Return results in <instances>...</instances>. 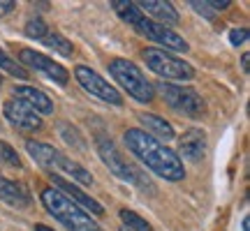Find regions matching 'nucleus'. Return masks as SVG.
Listing matches in <instances>:
<instances>
[{
    "instance_id": "obj_24",
    "label": "nucleus",
    "mask_w": 250,
    "mask_h": 231,
    "mask_svg": "<svg viewBox=\"0 0 250 231\" xmlns=\"http://www.w3.org/2000/svg\"><path fill=\"white\" fill-rule=\"evenodd\" d=\"M229 42L234 46H241L248 42V28H234L232 33H229Z\"/></svg>"
},
{
    "instance_id": "obj_28",
    "label": "nucleus",
    "mask_w": 250,
    "mask_h": 231,
    "mask_svg": "<svg viewBox=\"0 0 250 231\" xmlns=\"http://www.w3.org/2000/svg\"><path fill=\"white\" fill-rule=\"evenodd\" d=\"M250 56L248 54H243V58H241V65H243V72H248V65H250Z\"/></svg>"
},
{
    "instance_id": "obj_30",
    "label": "nucleus",
    "mask_w": 250,
    "mask_h": 231,
    "mask_svg": "<svg viewBox=\"0 0 250 231\" xmlns=\"http://www.w3.org/2000/svg\"><path fill=\"white\" fill-rule=\"evenodd\" d=\"M35 231H54L51 227H44V224H35Z\"/></svg>"
},
{
    "instance_id": "obj_1",
    "label": "nucleus",
    "mask_w": 250,
    "mask_h": 231,
    "mask_svg": "<svg viewBox=\"0 0 250 231\" xmlns=\"http://www.w3.org/2000/svg\"><path fill=\"white\" fill-rule=\"evenodd\" d=\"M123 139L127 151L132 153L146 169L153 171L155 176L171 180V183H179V180L186 178V169H183L181 157L171 148H167L162 141L153 139L151 134H146L144 130H137V127H130L123 134Z\"/></svg>"
},
{
    "instance_id": "obj_2",
    "label": "nucleus",
    "mask_w": 250,
    "mask_h": 231,
    "mask_svg": "<svg viewBox=\"0 0 250 231\" xmlns=\"http://www.w3.org/2000/svg\"><path fill=\"white\" fill-rule=\"evenodd\" d=\"M111 7H114V12L123 19L125 23H130V26H132L139 35L146 37V39L158 42V44H162L165 49H169V51H179V54H186L188 49H190L183 37L176 35L171 28L160 26V23H155V21L148 19L146 14H142L139 7H137L134 2H127V0H111Z\"/></svg>"
},
{
    "instance_id": "obj_25",
    "label": "nucleus",
    "mask_w": 250,
    "mask_h": 231,
    "mask_svg": "<svg viewBox=\"0 0 250 231\" xmlns=\"http://www.w3.org/2000/svg\"><path fill=\"white\" fill-rule=\"evenodd\" d=\"M190 5H192V9H195L197 14H202L204 19H213L215 17V12L206 5V0L204 2H202V0H190Z\"/></svg>"
},
{
    "instance_id": "obj_11",
    "label": "nucleus",
    "mask_w": 250,
    "mask_h": 231,
    "mask_svg": "<svg viewBox=\"0 0 250 231\" xmlns=\"http://www.w3.org/2000/svg\"><path fill=\"white\" fill-rule=\"evenodd\" d=\"M2 114L7 118V123L14 125V127L21 130V132H37V130H42V116L35 114L28 104H23V102L17 97L5 102Z\"/></svg>"
},
{
    "instance_id": "obj_29",
    "label": "nucleus",
    "mask_w": 250,
    "mask_h": 231,
    "mask_svg": "<svg viewBox=\"0 0 250 231\" xmlns=\"http://www.w3.org/2000/svg\"><path fill=\"white\" fill-rule=\"evenodd\" d=\"M241 229H243V231H250V220H248V215L243 217V222H241Z\"/></svg>"
},
{
    "instance_id": "obj_15",
    "label": "nucleus",
    "mask_w": 250,
    "mask_h": 231,
    "mask_svg": "<svg viewBox=\"0 0 250 231\" xmlns=\"http://www.w3.org/2000/svg\"><path fill=\"white\" fill-rule=\"evenodd\" d=\"M14 97L21 99L23 104H28L35 114H42V116L54 114V102H51V97H49L46 93H42L40 88H35V86H17V88H14Z\"/></svg>"
},
{
    "instance_id": "obj_18",
    "label": "nucleus",
    "mask_w": 250,
    "mask_h": 231,
    "mask_svg": "<svg viewBox=\"0 0 250 231\" xmlns=\"http://www.w3.org/2000/svg\"><path fill=\"white\" fill-rule=\"evenodd\" d=\"M42 42H44L49 49H54V51H58L61 56H65V58H70L72 51H74V49H72V42H67L61 33H46V37Z\"/></svg>"
},
{
    "instance_id": "obj_7",
    "label": "nucleus",
    "mask_w": 250,
    "mask_h": 231,
    "mask_svg": "<svg viewBox=\"0 0 250 231\" xmlns=\"http://www.w3.org/2000/svg\"><path fill=\"white\" fill-rule=\"evenodd\" d=\"M142 58L146 60L148 70L155 72L158 77L167 81H192L195 79V67L190 62L181 60L179 56L169 54L165 49H144Z\"/></svg>"
},
{
    "instance_id": "obj_23",
    "label": "nucleus",
    "mask_w": 250,
    "mask_h": 231,
    "mask_svg": "<svg viewBox=\"0 0 250 231\" xmlns=\"http://www.w3.org/2000/svg\"><path fill=\"white\" fill-rule=\"evenodd\" d=\"M46 33H49V28L42 19H30L26 23V35L28 37H35V39H44Z\"/></svg>"
},
{
    "instance_id": "obj_10",
    "label": "nucleus",
    "mask_w": 250,
    "mask_h": 231,
    "mask_svg": "<svg viewBox=\"0 0 250 231\" xmlns=\"http://www.w3.org/2000/svg\"><path fill=\"white\" fill-rule=\"evenodd\" d=\"M19 65H21L23 70L30 67V70H35V72H42L46 79L56 81L58 86H65V83L70 81V72L65 70L61 62L51 60L49 56L40 54L35 49H21V51H19Z\"/></svg>"
},
{
    "instance_id": "obj_17",
    "label": "nucleus",
    "mask_w": 250,
    "mask_h": 231,
    "mask_svg": "<svg viewBox=\"0 0 250 231\" xmlns=\"http://www.w3.org/2000/svg\"><path fill=\"white\" fill-rule=\"evenodd\" d=\"M139 123H142L144 132L151 134L153 139H158V141H171L174 136H176V132H174V127H171L165 118H160V116L155 114H139Z\"/></svg>"
},
{
    "instance_id": "obj_9",
    "label": "nucleus",
    "mask_w": 250,
    "mask_h": 231,
    "mask_svg": "<svg viewBox=\"0 0 250 231\" xmlns=\"http://www.w3.org/2000/svg\"><path fill=\"white\" fill-rule=\"evenodd\" d=\"M74 79L79 81V86L86 93H90L93 97L102 99V102H107V104H114V107H121L123 104V95L118 93L107 79H102L95 70H90L86 65H79L77 70H74Z\"/></svg>"
},
{
    "instance_id": "obj_13",
    "label": "nucleus",
    "mask_w": 250,
    "mask_h": 231,
    "mask_svg": "<svg viewBox=\"0 0 250 231\" xmlns=\"http://www.w3.org/2000/svg\"><path fill=\"white\" fill-rule=\"evenodd\" d=\"M176 155H183L188 162H199L206 155V132L204 130H197V127H190L183 132V136L179 139V153Z\"/></svg>"
},
{
    "instance_id": "obj_12",
    "label": "nucleus",
    "mask_w": 250,
    "mask_h": 231,
    "mask_svg": "<svg viewBox=\"0 0 250 231\" xmlns=\"http://www.w3.org/2000/svg\"><path fill=\"white\" fill-rule=\"evenodd\" d=\"M49 176H51V180L56 183V190H58L61 194L67 196L70 201H74L79 208H88L93 215H102V213H104L102 204H100V201H95L90 194H86L79 185H74L72 180H67V178H62V176H56V173H49Z\"/></svg>"
},
{
    "instance_id": "obj_3",
    "label": "nucleus",
    "mask_w": 250,
    "mask_h": 231,
    "mask_svg": "<svg viewBox=\"0 0 250 231\" xmlns=\"http://www.w3.org/2000/svg\"><path fill=\"white\" fill-rule=\"evenodd\" d=\"M42 204H44L46 213L51 215L56 222H61L65 229H70V231H102V227H100L83 208H79L74 201H70L67 196L61 194V192L54 190V187L42 190Z\"/></svg>"
},
{
    "instance_id": "obj_19",
    "label": "nucleus",
    "mask_w": 250,
    "mask_h": 231,
    "mask_svg": "<svg viewBox=\"0 0 250 231\" xmlns=\"http://www.w3.org/2000/svg\"><path fill=\"white\" fill-rule=\"evenodd\" d=\"M118 215H121V220H123V227H130V229H134V231H153L151 224L146 222L144 217H139L137 213L127 211V208H123Z\"/></svg>"
},
{
    "instance_id": "obj_22",
    "label": "nucleus",
    "mask_w": 250,
    "mask_h": 231,
    "mask_svg": "<svg viewBox=\"0 0 250 231\" xmlns=\"http://www.w3.org/2000/svg\"><path fill=\"white\" fill-rule=\"evenodd\" d=\"M0 162H5L7 167H17V169L21 167V157H19L17 151L5 141H0Z\"/></svg>"
},
{
    "instance_id": "obj_21",
    "label": "nucleus",
    "mask_w": 250,
    "mask_h": 231,
    "mask_svg": "<svg viewBox=\"0 0 250 231\" xmlns=\"http://www.w3.org/2000/svg\"><path fill=\"white\" fill-rule=\"evenodd\" d=\"M61 136L70 143V146H74L77 151H83V148H86V143L79 139V132H77L74 127H70L67 123H61Z\"/></svg>"
},
{
    "instance_id": "obj_8",
    "label": "nucleus",
    "mask_w": 250,
    "mask_h": 231,
    "mask_svg": "<svg viewBox=\"0 0 250 231\" xmlns=\"http://www.w3.org/2000/svg\"><path fill=\"white\" fill-rule=\"evenodd\" d=\"M153 90H158L162 95V99L169 104L174 111L188 116V118H202V114L206 111L204 99L199 97V93L186 86H174V83H165L160 81Z\"/></svg>"
},
{
    "instance_id": "obj_26",
    "label": "nucleus",
    "mask_w": 250,
    "mask_h": 231,
    "mask_svg": "<svg viewBox=\"0 0 250 231\" xmlns=\"http://www.w3.org/2000/svg\"><path fill=\"white\" fill-rule=\"evenodd\" d=\"M206 5L213 9V12H223V9H227L232 2H229V0H206Z\"/></svg>"
},
{
    "instance_id": "obj_27",
    "label": "nucleus",
    "mask_w": 250,
    "mask_h": 231,
    "mask_svg": "<svg viewBox=\"0 0 250 231\" xmlns=\"http://www.w3.org/2000/svg\"><path fill=\"white\" fill-rule=\"evenodd\" d=\"M14 7H17V2H14V0H0V17L9 14Z\"/></svg>"
},
{
    "instance_id": "obj_20",
    "label": "nucleus",
    "mask_w": 250,
    "mask_h": 231,
    "mask_svg": "<svg viewBox=\"0 0 250 231\" xmlns=\"http://www.w3.org/2000/svg\"><path fill=\"white\" fill-rule=\"evenodd\" d=\"M0 70L9 72L12 77H19V79H28V70H23L21 65H19V60H14V58H9L2 49H0Z\"/></svg>"
},
{
    "instance_id": "obj_4",
    "label": "nucleus",
    "mask_w": 250,
    "mask_h": 231,
    "mask_svg": "<svg viewBox=\"0 0 250 231\" xmlns=\"http://www.w3.org/2000/svg\"><path fill=\"white\" fill-rule=\"evenodd\" d=\"M26 151L30 153V157L44 171H49V173H56V176L65 173V176L79 180L81 185H93V176H90L88 171L83 169L79 162H74L72 157L62 155L61 151H56L54 146L42 143V141H26Z\"/></svg>"
},
{
    "instance_id": "obj_31",
    "label": "nucleus",
    "mask_w": 250,
    "mask_h": 231,
    "mask_svg": "<svg viewBox=\"0 0 250 231\" xmlns=\"http://www.w3.org/2000/svg\"><path fill=\"white\" fill-rule=\"evenodd\" d=\"M118 231H134V229H130V227H121Z\"/></svg>"
},
{
    "instance_id": "obj_14",
    "label": "nucleus",
    "mask_w": 250,
    "mask_h": 231,
    "mask_svg": "<svg viewBox=\"0 0 250 231\" xmlns=\"http://www.w3.org/2000/svg\"><path fill=\"white\" fill-rule=\"evenodd\" d=\"M134 5L139 7L142 14H151L153 21L165 28L179 23V12L174 9L171 2H165V0H139V2H134Z\"/></svg>"
},
{
    "instance_id": "obj_16",
    "label": "nucleus",
    "mask_w": 250,
    "mask_h": 231,
    "mask_svg": "<svg viewBox=\"0 0 250 231\" xmlns=\"http://www.w3.org/2000/svg\"><path fill=\"white\" fill-rule=\"evenodd\" d=\"M0 199L12 208H19V211H26L28 206L33 204V196H30L26 187L17 183V180H9V178L2 176H0Z\"/></svg>"
},
{
    "instance_id": "obj_32",
    "label": "nucleus",
    "mask_w": 250,
    "mask_h": 231,
    "mask_svg": "<svg viewBox=\"0 0 250 231\" xmlns=\"http://www.w3.org/2000/svg\"><path fill=\"white\" fill-rule=\"evenodd\" d=\"M0 86H2V77H0Z\"/></svg>"
},
{
    "instance_id": "obj_6",
    "label": "nucleus",
    "mask_w": 250,
    "mask_h": 231,
    "mask_svg": "<svg viewBox=\"0 0 250 231\" xmlns=\"http://www.w3.org/2000/svg\"><path fill=\"white\" fill-rule=\"evenodd\" d=\"M95 146H98L100 160L107 164L109 171H111V173H114L116 178L125 180V183H132V185L144 187V192H146V187L151 190V183H148V180L144 178V173L137 169V167H134L132 162L125 160L123 153L118 151L116 143L111 141V139H107V136L98 134V136H95Z\"/></svg>"
},
{
    "instance_id": "obj_5",
    "label": "nucleus",
    "mask_w": 250,
    "mask_h": 231,
    "mask_svg": "<svg viewBox=\"0 0 250 231\" xmlns=\"http://www.w3.org/2000/svg\"><path fill=\"white\" fill-rule=\"evenodd\" d=\"M109 74L116 79V83L121 88L134 97L137 102H153L155 99V90H153V83L146 77L144 72L134 65L132 60H125V58H114L109 62Z\"/></svg>"
}]
</instances>
